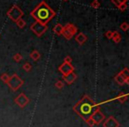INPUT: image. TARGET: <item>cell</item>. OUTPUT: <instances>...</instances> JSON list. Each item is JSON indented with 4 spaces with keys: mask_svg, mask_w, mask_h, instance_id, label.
Here are the masks:
<instances>
[{
    "mask_svg": "<svg viewBox=\"0 0 129 127\" xmlns=\"http://www.w3.org/2000/svg\"><path fill=\"white\" fill-rule=\"evenodd\" d=\"M30 15L36 21L47 25L56 16V13L45 1H42L31 12Z\"/></svg>",
    "mask_w": 129,
    "mask_h": 127,
    "instance_id": "cell-1",
    "label": "cell"
},
{
    "mask_svg": "<svg viewBox=\"0 0 129 127\" xmlns=\"http://www.w3.org/2000/svg\"><path fill=\"white\" fill-rule=\"evenodd\" d=\"M74 111L81 116L84 120L90 117L91 115L98 109V106L89 98L88 96H84L74 108Z\"/></svg>",
    "mask_w": 129,
    "mask_h": 127,
    "instance_id": "cell-2",
    "label": "cell"
},
{
    "mask_svg": "<svg viewBox=\"0 0 129 127\" xmlns=\"http://www.w3.org/2000/svg\"><path fill=\"white\" fill-rule=\"evenodd\" d=\"M6 14L13 21L16 22L18 20L22 18V16L24 15V13L18 6H13L9 9V11L7 12Z\"/></svg>",
    "mask_w": 129,
    "mask_h": 127,
    "instance_id": "cell-3",
    "label": "cell"
},
{
    "mask_svg": "<svg viewBox=\"0 0 129 127\" xmlns=\"http://www.w3.org/2000/svg\"><path fill=\"white\" fill-rule=\"evenodd\" d=\"M78 29L74 24L72 23H67V25L64 27V29H63L62 32V35L64 36L66 39L70 40L74 34L77 33Z\"/></svg>",
    "mask_w": 129,
    "mask_h": 127,
    "instance_id": "cell-4",
    "label": "cell"
},
{
    "mask_svg": "<svg viewBox=\"0 0 129 127\" xmlns=\"http://www.w3.org/2000/svg\"><path fill=\"white\" fill-rule=\"evenodd\" d=\"M30 29L36 34L37 36H42L48 29V27L47 25H44V24H42L38 21H35L34 23L31 25Z\"/></svg>",
    "mask_w": 129,
    "mask_h": 127,
    "instance_id": "cell-5",
    "label": "cell"
},
{
    "mask_svg": "<svg viewBox=\"0 0 129 127\" xmlns=\"http://www.w3.org/2000/svg\"><path fill=\"white\" fill-rule=\"evenodd\" d=\"M7 84L12 89L15 91V90H17L18 88H20V87H21V85H23V80H22L17 74H13L12 77H10Z\"/></svg>",
    "mask_w": 129,
    "mask_h": 127,
    "instance_id": "cell-6",
    "label": "cell"
},
{
    "mask_svg": "<svg viewBox=\"0 0 129 127\" xmlns=\"http://www.w3.org/2000/svg\"><path fill=\"white\" fill-rule=\"evenodd\" d=\"M59 71L61 72V73L63 75H67V74L70 73L74 71V66H73L71 64H67V63H64L59 66Z\"/></svg>",
    "mask_w": 129,
    "mask_h": 127,
    "instance_id": "cell-7",
    "label": "cell"
},
{
    "mask_svg": "<svg viewBox=\"0 0 129 127\" xmlns=\"http://www.w3.org/2000/svg\"><path fill=\"white\" fill-rule=\"evenodd\" d=\"M28 102H29L28 98H27L24 94H20V95L15 99V102H16L20 107H24L26 104L28 103Z\"/></svg>",
    "mask_w": 129,
    "mask_h": 127,
    "instance_id": "cell-8",
    "label": "cell"
},
{
    "mask_svg": "<svg viewBox=\"0 0 129 127\" xmlns=\"http://www.w3.org/2000/svg\"><path fill=\"white\" fill-rule=\"evenodd\" d=\"M91 118L93 119V121L95 122V123H100L104 119V115L97 109V110H95V112L91 115Z\"/></svg>",
    "mask_w": 129,
    "mask_h": 127,
    "instance_id": "cell-9",
    "label": "cell"
},
{
    "mask_svg": "<svg viewBox=\"0 0 129 127\" xmlns=\"http://www.w3.org/2000/svg\"><path fill=\"white\" fill-rule=\"evenodd\" d=\"M118 125H119L118 122L113 116H110L104 123V127H118Z\"/></svg>",
    "mask_w": 129,
    "mask_h": 127,
    "instance_id": "cell-10",
    "label": "cell"
},
{
    "mask_svg": "<svg viewBox=\"0 0 129 127\" xmlns=\"http://www.w3.org/2000/svg\"><path fill=\"white\" fill-rule=\"evenodd\" d=\"M76 78H77L76 74L74 73V72H70V73L67 74V75H64V80L66 81V83H67V84H72L76 79Z\"/></svg>",
    "mask_w": 129,
    "mask_h": 127,
    "instance_id": "cell-11",
    "label": "cell"
},
{
    "mask_svg": "<svg viewBox=\"0 0 129 127\" xmlns=\"http://www.w3.org/2000/svg\"><path fill=\"white\" fill-rule=\"evenodd\" d=\"M75 40L80 45H82L86 43V41L88 40V38H87V36L85 35L83 33H79V34L75 36Z\"/></svg>",
    "mask_w": 129,
    "mask_h": 127,
    "instance_id": "cell-12",
    "label": "cell"
},
{
    "mask_svg": "<svg viewBox=\"0 0 129 127\" xmlns=\"http://www.w3.org/2000/svg\"><path fill=\"white\" fill-rule=\"evenodd\" d=\"M115 80H116V82L118 83L119 85H124L125 83H128L129 82V80H126V79H125V78L122 76V74L120 73V72L116 76V77H115Z\"/></svg>",
    "mask_w": 129,
    "mask_h": 127,
    "instance_id": "cell-13",
    "label": "cell"
},
{
    "mask_svg": "<svg viewBox=\"0 0 129 127\" xmlns=\"http://www.w3.org/2000/svg\"><path fill=\"white\" fill-rule=\"evenodd\" d=\"M63 29H64V27H63L60 23H57L55 25V27H53L54 33H55L57 35H60V34H62Z\"/></svg>",
    "mask_w": 129,
    "mask_h": 127,
    "instance_id": "cell-14",
    "label": "cell"
},
{
    "mask_svg": "<svg viewBox=\"0 0 129 127\" xmlns=\"http://www.w3.org/2000/svg\"><path fill=\"white\" fill-rule=\"evenodd\" d=\"M121 35H120V34L118 32V31H114L113 32V34H112V38L111 39L114 41L115 43H118L120 41H121Z\"/></svg>",
    "mask_w": 129,
    "mask_h": 127,
    "instance_id": "cell-15",
    "label": "cell"
},
{
    "mask_svg": "<svg viewBox=\"0 0 129 127\" xmlns=\"http://www.w3.org/2000/svg\"><path fill=\"white\" fill-rule=\"evenodd\" d=\"M30 57H31V58H32L33 60L36 61V60H38V59L40 58L41 55H40V53L37 51V50H33V51L31 52V54H30Z\"/></svg>",
    "mask_w": 129,
    "mask_h": 127,
    "instance_id": "cell-16",
    "label": "cell"
},
{
    "mask_svg": "<svg viewBox=\"0 0 129 127\" xmlns=\"http://www.w3.org/2000/svg\"><path fill=\"white\" fill-rule=\"evenodd\" d=\"M16 24H17V26L20 27V28H23V27H25L26 25H27V22H26L25 20L21 18V19H20V20H17Z\"/></svg>",
    "mask_w": 129,
    "mask_h": 127,
    "instance_id": "cell-17",
    "label": "cell"
},
{
    "mask_svg": "<svg viewBox=\"0 0 129 127\" xmlns=\"http://www.w3.org/2000/svg\"><path fill=\"white\" fill-rule=\"evenodd\" d=\"M111 3H112L113 5H115V6L118 7V6H120V5L125 4V3H127V0H111Z\"/></svg>",
    "mask_w": 129,
    "mask_h": 127,
    "instance_id": "cell-18",
    "label": "cell"
},
{
    "mask_svg": "<svg viewBox=\"0 0 129 127\" xmlns=\"http://www.w3.org/2000/svg\"><path fill=\"white\" fill-rule=\"evenodd\" d=\"M90 6H91V7H93L94 9H98V8L101 6V4H100V2H99L98 0H94L93 2L90 4Z\"/></svg>",
    "mask_w": 129,
    "mask_h": 127,
    "instance_id": "cell-19",
    "label": "cell"
},
{
    "mask_svg": "<svg viewBox=\"0 0 129 127\" xmlns=\"http://www.w3.org/2000/svg\"><path fill=\"white\" fill-rule=\"evenodd\" d=\"M0 79H1V80L4 81L5 83H7L8 80H9V79H10V77H9V75H8L7 73H4V74H2V75H1Z\"/></svg>",
    "mask_w": 129,
    "mask_h": 127,
    "instance_id": "cell-20",
    "label": "cell"
},
{
    "mask_svg": "<svg viewBox=\"0 0 129 127\" xmlns=\"http://www.w3.org/2000/svg\"><path fill=\"white\" fill-rule=\"evenodd\" d=\"M22 68H23L24 70L26 71V72H29V71L32 69V65H31L29 63H26V64H24V65H23Z\"/></svg>",
    "mask_w": 129,
    "mask_h": 127,
    "instance_id": "cell-21",
    "label": "cell"
},
{
    "mask_svg": "<svg viewBox=\"0 0 129 127\" xmlns=\"http://www.w3.org/2000/svg\"><path fill=\"white\" fill-rule=\"evenodd\" d=\"M120 28L122 29L123 31H127L128 30V28H129V25H128V23L127 22H123V23L120 25Z\"/></svg>",
    "mask_w": 129,
    "mask_h": 127,
    "instance_id": "cell-22",
    "label": "cell"
},
{
    "mask_svg": "<svg viewBox=\"0 0 129 127\" xmlns=\"http://www.w3.org/2000/svg\"><path fill=\"white\" fill-rule=\"evenodd\" d=\"M85 121H86V123H88V126H89V127L94 126V124H95V122L93 121V119L91 118V116H90V117H88V118H87V119L85 120Z\"/></svg>",
    "mask_w": 129,
    "mask_h": 127,
    "instance_id": "cell-23",
    "label": "cell"
},
{
    "mask_svg": "<svg viewBox=\"0 0 129 127\" xmlns=\"http://www.w3.org/2000/svg\"><path fill=\"white\" fill-rule=\"evenodd\" d=\"M21 59H22V56L20 55V53H17V54H15V55L13 56V60L16 61V62H20Z\"/></svg>",
    "mask_w": 129,
    "mask_h": 127,
    "instance_id": "cell-24",
    "label": "cell"
},
{
    "mask_svg": "<svg viewBox=\"0 0 129 127\" xmlns=\"http://www.w3.org/2000/svg\"><path fill=\"white\" fill-rule=\"evenodd\" d=\"M118 10H119V11H121V12L125 11V10H126V8H127V4H126V3H125V4L120 5V6H118Z\"/></svg>",
    "mask_w": 129,
    "mask_h": 127,
    "instance_id": "cell-25",
    "label": "cell"
},
{
    "mask_svg": "<svg viewBox=\"0 0 129 127\" xmlns=\"http://www.w3.org/2000/svg\"><path fill=\"white\" fill-rule=\"evenodd\" d=\"M64 87V82L61 80H58L56 82V88H57L58 89H61V88Z\"/></svg>",
    "mask_w": 129,
    "mask_h": 127,
    "instance_id": "cell-26",
    "label": "cell"
},
{
    "mask_svg": "<svg viewBox=\"0 0 129 127\" xmlns=\"http://www.w3.org/2000/svg\"><path fill=\"white\" fill-rule=\"evenodd\" d=\"M72 58H71L70 56H67L64 59V63H67V64H71L72 63Z\"/></svg>",
    "mask_w": 129,
    "mask_h": 127,
    "instance_id": "cell-27",
    "label": "cell"
},
{
    "mask_svg": "<svg viewBox=\"0 0 129 127\" xmlns=\"http://www.w3.org/2000/svg\"><path fill=\"white\" fill-rule=\"evenodd\" d=\"M112 34H113L112 31H107V32L105 33V36L108 39H111V38H112Z\"/></svg>",
    "mask_w": 129,
    "mask_h": 127,
    "instance_id": "cell-28",
    "label": "cell"
},
{
    "mask_svg": "<svg viewBox=\"0 0 129 127\" xmlns=\"http://www.w3.org/2000/svg\"><path fill=\"white\" fill-rule=\"evenodd\" d=\"M63 1H64V2H67V1H68V0H63Z\"/></svg>",
    "mask_w": 129,
    "mask_h": 127,
    "instance_id": "cell-29",
    "label": "cell"
}]
</instances>
